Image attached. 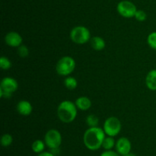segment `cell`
<instances>
[{"label":"cell","mask_w":156,"mask_h":156,"mask_svg":"<svg viewBox=\"0 0 156 156\" xmlns=\"http://www.w3.org/2000/svg\"><path fill=\"white\" fill-rule=\"evenodd\" d=\"M122 156H136V154H133V153L129 152V153H128V154H124V155H122Z\"/></svg>","instance_id":"26"},{"label":"cell","mask_w":156,"mask_h":156,"mask_svg":"<svg viewBox=\"0 0 156 156\" xmlns=\"http://www.w3.org/2000/svg\"><path fill=\"white\" fill-rule=\"evenodd\" d=\"M98 122L99 119L94 114H90L86 117V123L89 126V128L97 127L98 125Z\"/></svg>","instance_id":"18"},{"label":"cell","mask_w":156,"mask_h":156,"mask_svg":"<svg viewBox=\"0 0 156 156\" xmlns=\"http://www.w3.org/2000/svg\"><path fill=\"white\" fill-rule=\"evenodd\" d=\"M16 109L18 113L24 116H29L33 110L31 103L27 100H21L20 102H18V103L17 104Z\"/></svg>","instance_id":"11"},{"label":"cell","mask_w":156,"mask_h":156,"mask_svg":"<svg viewBox=\"0 0 156 156\" xmlns=\"http://www.w3.org/2000/svg\"><path fill=\"white\" fill-rule=\"evenodd\" d=\"M44 142L50 149L59 148L62 143V136L58 130L52 128L48 130L44 136Z\"/></svg>","instance_id":"7"},{"label":"cell","mask_w":156,"mask_h":156,"mask_svg":"<svg viewBox=\"0 0 156 156\" xmlns=\"http://www.w3.org/2000/svg\"><path fill=\"white\" fill-rule=\"evenodd\" d=\"M101 156H121L117 151H112V150H108L105 151L101 154Z\"/></svg>","instance_id":"24"},{"label":"cell","mask_w":156,"mask_h":156,"mask_svg":"<svg viewBox=\"0 0 156 156\" xmlns=\"http://www.w3.org/2000/svg\"><path fill=\"white\" fill-rule=\"evenodd\" d=\"M12 142H13V138L9 133H5V134L2 135L1 138V145L3 147H9L12 145Z\"/></svg>","instance_id":"19"},{"label":"cell","mask_w":156,"mask_h":156,"mask_svg":"<svg viewBox=\"0 0 156 156\" xmlns=\"http://www.w3.org/2000/svg\"><path fill=\"white\" fill-rule=\"evenodd\" d=\"M116 150L120 155H124L130 152L132 145L127 138L121 137L116 142Z\"/></svg>","instance_id":"9"},{"label":"cell","mask_w":156,"mask_h":156,"mask_svg":"<svg viewBox=\"0 0 156 156\" xmlns=\"http://www.w3.org/2000/svg\"><path fill=\"white\" fill-rule=\"evenodd\" d=\"M18 54L21 58H26L29 55V49L27 48V46L21 44L18 47Z\"/></svg>","instance_id":"22"},{"label":"cell","mask_w":156,"mask_h":156,"mask_svg":"<svg viewBox=\"0 0 156 156\" xmlns=\"http://www.w3.org/2000/svg\"><path fill=\"white\" fill-rule=\"evenodd\" d=\"M76 68V61L74 58L69 56L61 58L56 65V70L60 76H66L71 74Z\"/></svg>","instance_id":"3"},{"label":"cell","mask_w":156,"mask_h":156,"mask_svg":"<svg viewBox=\"0 0 156 156\" xmlns=\"http://www.w3.org/2000/svg\"><path fill=\"white\" fill-rule=\"evenodd\" d=\"M121 128L122 125L120 119L115 116H111L105 121L103 129L107 136L114 137L120 132Z\"/></svg>","instance_id":"6"},{"label":"cell","mask_w":156,"mask_h":156,"mask_svg":"<svg viewBox=\"0 0 156 156\" xmlns=\"http://www.w3.org/2000/svg\"><path fill=\"white\" fill-rule=\"evenodd\" d=\"M146 84L148 89L155 91L156 90V70H150L146 77Z\"/></svg>","instance_id":"13"},{"label":"cell","mask_w":156,"mask_h":156,"mask_svg":"<svg viewBox=\"0 0 156 156\" xmlns=\"http://www.w3.org/2000/svg\"><path fill=\"white\" fill-rule=\"evenodd\" d=\"M135 18L139 21H144L147 18V15L143 10H137L136 12Z\"/></svg>","instance_id":"23"},{"label":"cell","mask_w":156,"mask_h":156,"mask_svg":"<svg viewBox=\"0 0 156 156\" xmlns=\"http://www.w3.org/2000/svg\"><path fill=\"white\" fill-rule=\"evenodd\" d=\"M117 10L122 17L130 18L135 16L137 9L136 6L132 2L123 0L118 3L117 6Z\"/></svg>","instance_id":"8"},{"label":"cell","mask_w":156,"mask_h":156,"mask_svg":"<svg viewBox=\"0 0 156 156\" xmlns=\"http://www.w3.org/2000/svg\"><path fill=\"white\" fill-rule=\"evenodd\" d=\"M76 107L82 111H86L91 106V101L87 96H80L77 98L75 102Z\"/></svg>","instance_id":"12"},{"label":"cell","mask_w":156,"mask_h":156,"mask_svg":"<svg viewBox=\"0 0 156 156\" xmlns=\"http://www.w3.org/2000/svg\"><path fill=\"white\" fill-rule=\"evenodd\" d=\"M76 103L70 100H64L59 103L57 108V116L61 122L70 123L76 119L77 116Z\"/></svg>","instance_id":"2"},{"label":"cell","mask_w":156,"mask_h":156,"mask_svg":"<svg viewBox=\"0 0 156 156\" xmlns=\"http://www.w3.org/2000/svg\"><path fill=\"white\" fill-rule=\"evenodd\" d=\"M147 43L151 48L156 50V32H152L148 35Z\"/></svg>","instance_id":"20"},{"label":"cell","mask_w":156,"mask_h":156,"mask_svg":"<svg viewBox=\"0 0 156 156\" xmlns=\"http://www.w3.org/2000/svg\"><path fill=\"white\" fill-rule=\"evenodd\" d=\"M45 142H43L41 139H37V140H35L34 142L32 143L31 148L32 150H33L34 152L40 154V153L44 151V148H45Z\"/></svg>","instance_id":"15"},{"label":"cell","mask_w":156,"mask_h":156,"mask_svg":"<svg viewBox=\"0 0 156 156\" xmlns=\"http://www.w3.org/2000/svg\"><path fill=\"white\" fill-rule=\"evenodd\" d=\"M11 67H12V63L9 58L4 56L0 58V67L2 70H9Z\"/></svg>","instance_id":"21"},{"label":"cell","mask_w":156,"mask_h":156,"mask_svg":"<svg viewBox=\"0 0 156 156\" xmlns=\"http://www.w3.org/2000/svg\"><path fill=\"white\" fill-rule=\"evenodd\" d=\"M115 145L116 142L114 140V137L108 136V137H105V140H104L103 144H102V148H105V151H108V150L112 149Z\"/></svg>","instance_id":"17"},{"label":"cell","mask_w":156,"mask_h":156,"mask_svg":"<svg viewBox=\"0 0 156 156\" xmlns=\"http://www.w3.org/2000/svg\"><path fill=\"white\" fill-rule=\"evenodd\" d=\"M22 37L16 32H10L5 37L6 44L12 47H18L22 44Z\"/></svg>","instance_id":"10"},{"label":"cell","mask_w":156,"mask_h":156,"mask_svg":"<svg viewBox=\"0 0 156 156\" xmlns=\"http://www.w3.org/2000/svg\"><path fill=\"white\" fill-rule=\"evenodd\" d=\"M90 44H91V47L95 50H101L105 49V41L99 36H94L92 37L90 40Z\"/></svg>","instance_id":"14"},{"label":"cell","mask_w":156,"mask_h":156,"mask_svg":"<svg viewBox=\"0 0 156 156\" xmlns=\"http://www.w3.org/2000/svg\"><path fill=\"white\" fill-rule=\"evenodd\" d=\"M105 132L103 128L99 127H91L85 132L83 142L85 146L91 151H96L102 147L105 139Z\"/></svg>","instance_id":"1"},{"label":"cell","mask_w":156,"mask_h":156,"mask_svg":"<svg viewBox=\"0 0 156 156\" xmlns=\"http://www.w3.org/2000/svg\"><path fill=\"white\" fill-rule=\"evenodd\" d=\"M70 38L76 44H83L91 40V33L85 26H76L70 32Z\"/></svg>","instance_id":"4"},{"label":"cell","mask_w":156,"mask_h":156,"mask_svg":"<svg viewBox=\"0 0 156 156\" xmlns=\"http://www.w3.org/2000/svg\"><path fill=\"white\" fill-rule=\"evenodd\" d=\"M78 82L77 80L73 76H67L64 80V86L66 87L68 90H73L77 87Z\"/></svg>","instance_id":"16"},{"label":"cell","mask_w":156,"mask_h":156,"mask_svg":"<svg viewBox=\"0 0 156 156\" xmlns=\"http://www.w3.org/2000/svg\"><path fill=\"white\" fill-rule=\"evenodd\" d=\"M37 156H55L52 152H49V151H43V152L38 154Z\"/></svg>","instance_id":"25"},{"label":"cell","mask_w":156,"mask_h":156,"mask_svg":"<svg viewBox=\"0 0 156 156\" xmlns=\"http://www.w3.org/2000/svg\"><path fill=\"white\" fill-rule=\"evenodd\" d=\"M18 87L16 80L12 77H4L0 84V96L5 99H9L12 96Z\"/></svg>","instance_id":"5"}]
</instances>
